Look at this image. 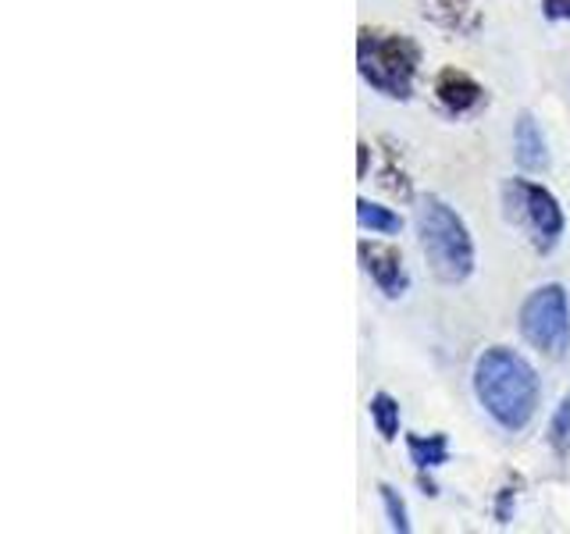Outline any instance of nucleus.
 Wrapping results in <instances>:
<instances>
[{
	"label": "nucleus",
	"instance_id": "1",
	"mask_svg": "<svg viewBox=\"0 0 570 534\" xmlns=\"http://www.w3.org/2000/svg\"><path fill=\"white\" fill-rule=\"evenodd\" d=\"M478 406L507 435H521L542 406V382L524 353L510 346H489L478 353L471 370Z\"/></svg>",
	"mask_w": 570,
	"mask_h": 534
},
{
	"label": "nucleus",
	"instance_id": "2",
	"mask_svg": "<svg viewBox=\"0 0 570 534\" xmlns=\"http://www.w3.org/2000/svg\"><path fill=\"white\" fill-rule=\"evenodd\" d=\"M421 65L424 50L414 36L371 26H361V32H356V76L364 79L371 93L406 103L414 97Z\"/></svg>",
	"mask_w": 570,
	"mask_h": 534
},
{
	"label": "nucleus",
	"instance_id": "3",
	"mask_svg": "<svg viewBox=\"0 0 570 534\" xmlns=\"http://www.w3.org/2000/svg\"><path fill=\"white\" fill-rule=\"evenodd\" d=\"M417 243L421 254L442 285H463L478 267V249L471 239L468 221L460 218L442 196H424L417 207Z\"/></svg>",
	"mask_w": 570,
	"mask_h": 534
},
{
	"label": "nucleus",
	"instance_id": "4",
	"mask_svg": "<svg viewBox=\"0 0 570 534\" xmlns=\"http://www.w3.org/2000/svg\"><path fill=\"white\" fill-rule=\"evenodd\" d=\"M503 210H507V221L517 225L528 236L534 254L549 257L552 249L563 243L567 214H563L557 196H552V189L534 182V178H507L503 182Z\"/></svg>",
	"mask_w": 570,
	"mask_h": 534
},
{
	"label": "nucleus",
	"instance_id": "5",
	"mask_svg": "<svg viewBox=\"0 0 570 534\" xmlns=\"http://www.w3.org/2000/svg\"><path fill=\"white\" fill-rule=\"evenodd\" d=\"M517 328L521 338L542 353L546 360H563L570 353V296L560 281H546L531 289L517 314Z\"/></svg>",
	"mask_w": 570,
	"mask_h": 534
},
{
	"label": "nucleus",
	"instance_id": "6",
	"mask_svg": "<svg viewBox=\"0 0 570 534\" xmlns=\"http://www.w3.org/2000/svg\"><path fill=\"white\" fill-rule=\"evenodd\" d=\"M356 254H361L364 275L374 281V289H379L385 299H403L410 293V271H406L403 254H400L396 246L361 239Z\"/></svg>",
	"mask_w": 570,
	"mask_h": 534
},
{
	"label": "nucleus",
	"instance_id": "7",
	"mask_svg": "<svg viewBox=\"0 0 570 534\" xmlns=\"http://www.w3.org/2000/svg\"><path fill=\"white\" fill-rule=\"evenodd\" d=\"M432 93H435V100H439V107L450 118H468V115H474V111H481V107L489 103V89L481 86L471 71H463V68H456V65H450V68H442L439 76H435V82H432Z\"/></svg>",
	"mask_w": 570,
	"mask_h": 534
},
{
	"label": "nucleus",
	"instance_id": "8",
	"mask_svg": "<svg viewBox=\"0 0 570 534\" xmlns=\"http://www.w3.org/2000/svg\"><path fill=\"white\" fill-rule=\"evenodd\" d=\"M424 18L450 36H478L485 18L474 8V0H424Z\"/></svg>",
	"mask_w": 570,
	"mask_h": 534
},
{
	"label": "nucleus",
	"instance_id": "9",
	"mask_svg": "<svg viewBox=\"0 0 570 534\" xmlns=\"http://www.w3.org/2000/svg\"><path fill=\"white\" fill-rule=\"evenodd\" d=\"M513 157L524 171H546L549 168V139L542 132L539 118L521 111L513 121Z\"/></svg>",
	"mask_w": 570,
	"mask_h": 534
},
{
	"label": "nucleus",
	"instance_id": "10",
	"mask_svg": "<svg viewBox=\"0 0 570 534\" xmlns=\"http://www.w3.org/2000/svg\"><path fill=\"white\" fill-rule=\"evenodd\" d=\"M406 453H410V463L417 467V474L439 471V467H445V463H450V438H445L442 432H435V435L410 432L406 435Z\"/></svg>",
	"mask_w": 570,
	"mask_h": 534
},
{
	"label": "nucleus",
	"instance_id": "11",
	"mask_svg": "<svg viewBox=\"0 0 570 534\" xmlns=\"http://www.w3.org/2000/svg\"><path fill=\"white\" fill-rule=\"evenodd\" d=\"M356 225H361V231H371V236H400L403 231V214L392 210L385 204H371L367 196H361L356 200Z\"/></svg>",
	"mask_w": 570,
	"mask_h": 534
},
{
	"label": "nucleus",
	"instance_id": "12",
	"mask_svg": "<svg viewBox=\"0 0 570 534\" xmlns=\"http://www.w3.org/2000/svg\"><path fill=\"white\" fill-rule=\"evenodd\" d=\"M367 414H371L374 432L382 435V442H396L400 438L403 409H400V399L396 396H389V392H374V396L367 399Z\"/></svg>",
	"mask_w": 570,
	"mask_h": 534
},
{
	"label": "nucleus",
	"instance_id": "13",
	"mask_svg": "<svg viewBox=\"0 0 570 534\" xmlns=\"http://www.w3.org/2000/svg\"><path fill=\"white\" fill-rule=\"evenodd\" d=\"M546 445H549L557 459L570 456V388L560 396L557 409H552L549 427H546Z\"/></svg>",
	"mask_w": 570,
	"mask_h": 534
},
{
	"label": "nucleus",
	"instance_id": "14",
	"mask_svg": "<svg viewBox=\"0 0 570 534\" xmlns=\"http://www.w3.org/2000/svg\"><path fill=\"white\" fill-rule=\"evenodd\" d=\"M379 498H382V510H385V521L396 534H406L410 531V513H406V503L403 495L389 485V481H379Z\"/></svg>",
	"mask_w": 570,
	"mask_h": 534
},
{
	"label": "nucleus",
	"instance_id": "15",
	"mask_svg": "<svg viewBox=\"0 0 570 534\" xmlns=\"http://www.w3.org/2000/svg\"><path fill=\"white\" fill-rule=\"evenodd\" d=\"M521 488H524V481H521V477H510L507 485L495 492V498H492V516H495V524H499V527H507V524L513 521L517 498H521Z\"/></svg>",
	"mask_w": 570,
	"mask_h": 534
},
{
	"label": "nucleus",
	"instance_id": "16",
	"mask_svg": "<svg viewBox=\"0 0 570 534\" xmlns=\"http://www.w3.org/2000/svg\"><path fill=\"white\" fill-rule=\"evenodd\" d=\"M546 22H570V0H539Z\"/></svg>",
	"mask_w": 570,
	"mask_h": 534
},
{
	"label": "nucleus",
	"instance_id": "17",
	"mask_svg": "<svg viewBox=\"0 0 570 534\" xmlns=\"http://www.w3.org/2000/svg\"><path fill=\"white\" fill-rule=\"evenodd\" d=\"M367 168H371V142L367 139H361L356 142V178H367Z\"/></svg>",
	"mask_w": 570,
	"mask_h": 534
}]
</instances>
